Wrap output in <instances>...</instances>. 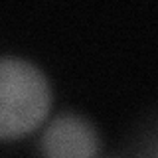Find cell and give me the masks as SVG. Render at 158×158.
Masks as SVG:
<instances>
[{"label": "cell", "instance_id": "6da1fadb", "mask_svg": "<svg viewBox=\"0 0 158 158\" xmlns=\"http://www.w3.org/2000/svg\"><path fill=\"white\" fill-rule=\"evenodd\" d=\"M52 107V87L32 61L0 59V136L20 138L44 123Z\"/></svg>", "mask_w": 158, "mask_h": 158}, {"label": "cell", "instance_id": "7a4b0ae2", "mask_svg": "<svg viewBox=\"0 0 158 158\" xmlns=\"http://www.w3.org/2000/svg\"><path fill=\"white\" fill-rule=\"evenodd\" d=\"M101 140L93 123L75 113H61L46 127L40 140L44 158H95Z\"/></svg>", "mask_w": 158, "mask_h": 158}]
</instances>
